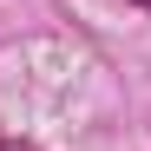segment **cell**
Returning a JSON list of instances; mask_svg holds the SVG:
<instances>
[{
    "label": "cell",
    "mask_w": 151,
    "mask_h": 151,
    "mask_svg": "<svg viewBox=\"0 0 151 151\" xmlns=\"http://www.w3.org/2000/svg\"><path fill=\"white\" fill-rule=\"evenodd\" d=\"M132 7H151V0H132Z\"/></svg>",
    "instance_id": "cell-2"
},
{
    "label": "cell",
    "mask_w": 151,
    "mask_h": 151,
    "mask_svg": "<svg viewBox=\"0 0 151 151\" xmlns=\"http://www.w3.org/2000/svg\"><path fill=\"white\" fill-rule=\"evenodd\" d=\"M0 151H33V145L27 138H0Z\"/></svg>",
    "instance_id": "cell-1"
}]
</instances>
